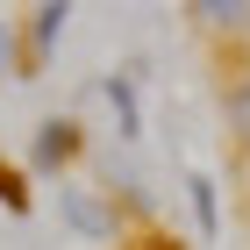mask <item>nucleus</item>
<instances>
[{"instance_id": "obj_2", "label": "nucleus", "mask_w": 250, "mask_h": 250, "mask_svg": "<svg viewBox=\"0 0 250 250\" xmlns=\"http://www.w3.org/2000/svg\"><path fill=\"white\" fill-rule=\"evenodd\" d=\"M64 222H72V229L79 236H115V208H100V200H93V193H64Z\"/></svg>"}, {"instance_id": "obj_1", "label": "nucleus", "mask_w": 250, "mask_h": 250, "mask_svg": "<svg viewBox=\"0 0 250 250\" xmlns=\"http://www.w3.org/2000/svg\"><path fill=\"white\" fill-rule=\"evenodd\" d=\"M29 157H36L43 172H58V165H72V157H79V122H72V115L43 122V129H36V150H29Z\"/></svg>"}, {"instance_id": "obj_7", "label": "nucleus", "mask_w": 250, "mask_h": 250, "mask_svg": "<svg viewBox=\"0 0 250 250\" xmlns=\"http://www.w3.org/2000/svg\"><path fill=\"white\" fill-rule=\"evenodd\" d=\"M0 200L15 214H29V186H21V172H0Z\"/></svg>"}, {"instance_id": "obj_4", "label": "nucleus", "mask_w": 250, "mask_h": 250, "mask_svg": "<svg viewBox=\"0 0 250 250\" xmlns=\"http://www.w3.org/2000/svg\"><path fill=\"white\" fill-rule=\"evenodd\" d=\"M107 107H115L122 136H136V129H143V115H136V79H129V72H115V79H107Z\"/></svg>"}, {"instance_id": "obj_3", "label": "nucleus", "mask_w": 250, "mask_h": 250, "mask_svg": "<svg viewBox=\"0 0 250 250\" xmlns=\"http://www.w3.org/2000/svg\"><path fill=\"white\" fill-rule=\"evenodd\" d=\"M64 21H72V7H64V0H43V7H36V21H29V58H50V50H58Z\"/></svg>"}, {"instance_id": "obj_5", "label": "nucleus", "mask_w": 250, "mask_h": 250, "mask_svg": "<svg viewBox=\"0 0 250 250\" xmlns=\"http://www.w3.org/2000/svg\"><path fill=\"white\" fill-rule=\"evenodd\" d=\"M193 15L214 29H236V21H250V0H193Z\"/></svg>"}, {"instance_id": "obj_8", "label": "nucleus", "mask_w": 250, "mask_h": 250, "mask_svg": "<svg viewBox=\"0 0 250 250\" xmlns=\"http://www.w3.org/2000/svg\"><path fill=\"white\" fill-rule=\"evenodd\" d=\"M0 72H15V29L0 21Z\"/></svg>"}, {"instance_id": "obj_6", "label": "nucleus", "mask_w": 250, "mask_h": 250, "mask_svg": "<svg viewBox=\"0 0 250 250\" xmlns=\"http://www.w3.org/2000/svg\"><path fill=\"white\" fill-rule=\"evenodd\" d=\"M186 193H193V214H200V229H214V222H222V208H214V179H208V172H193V179H186Z\"/></svg>"}]
</instances>
